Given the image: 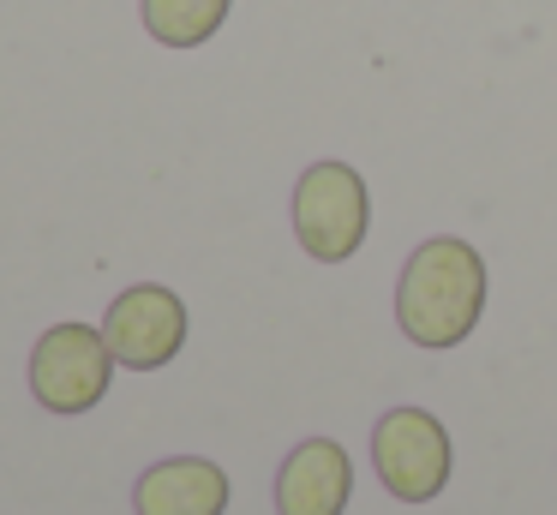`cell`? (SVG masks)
Here are the masks:
<instances>
[{
    "label": "cell",
    "instance_id": "1",
    "mask_svg": "<svg viewBox=\"0 0 557 515\" xmlns=\"http://www.w3.org/2000/svg\"><path fill=\"white\" fill-rule=\"evenodd\" d=\"M485 306V263L468 240H425L408 258L396 287V318L408 342L420 347H456L480 323Z\"/></svg>",
    "mask_w": 557,
    "mask_h": 515
},
{
    "label": "cell",
    "instance_id": "2",
    "mask_svg": "<svg viewBox=\"0 0 557 515\" xmlns=\"http://www.w3.org/2000/svg\"><path fill=\"white\" fill-rule=\"evenodd\" d=\"M366 228H372V198L366 180L348 162H312L294 186V234L318 263H342L360 252Z\"/></svg>",
    "mask_w": 557,
    "mask_h": 515
},
{
    "label": "cell",
    "instance_id": "3",
    "mask_svg": "<svg viewBox=\"0 0 557 515\" xmlns=\"http://www.w3.org/2000/svg\"><path fill=\"white\" fill-rule=\"evenodd\" d=\"M114 347L90 323H54L42 330V342L30 347V390L49 414H90L109 395L114 378Z\"/></svg>",
    "mask_w": 557,
    "mask_h": 515
},
{
    "label": "cell",
    "instance_id": "4",
    "mask_svg": "<svg viewBox=\"0 0 557 515\" xmlns=\"http://www.w3.org/2000/svg\"><path fill=\"white\" fill-rule=\"evenodd\" d=\"M372 467L401 503H432L449 486V431L425 407H389L372 431Z\"/></svg>",
    "mask_w": 557,
    "mask_h": 515
},
{
    "label": "cell",
    "instance_id": "5",
    "mask_svg": "<svg viewBox=\"0 0 557 515\" xmlns=\"http://www.w3.org/2000/svg\"><path fill=\"white\" fill-rule=\"evenodd\" d=\"M102 335H109L121 366L157 371V366H169L186 342V306H181V294H169V287H157V282L126 287L109 306V318H102Z\"/></svg>",
    "mask_w": 557,
    "mask_h": 515
},
{
    "label": "cell",
    "instance_id": "6",
    "mask_svg": "<svg viewBox=\"0 0 557 515\" xmlns=\"http://www.w3.org/2000/svg\"><path fill=\"white\" fill-rule=\"evenodd\" d=\"M354 491V462L336 438H306L276 474L282 515H342Z\"/></svg>",
    "mask_w": 557,
    "mask_h": 515
},
{
    "label": "cell",
    "instance_id": "7",
    "mask_svg": "<svg viewBox=\"0 0 557 515\" xmlns=\"http://www.w3.org/2000/svg\"><path fill=\"white\" fill-rule=\"evenodd\" d=\"M133 510L138 515H222L228 510V479L205 455H174V462H157L138 474Z\"/></svg>",
    "mask_w": 557,
    "mask_h": 515
},
{
    "label": "cell",
    "instance_id": "8",
    "mask_svg": "<svg viewBox=\"0 0 557 515\" xmlns=\"http://www.w3.org/2000/svg\"><path fill=\"white\" fill-rule=\"evenodd\" d=\"M234 0H145V30L157 36L162 48H198L222 30Z\"/></svg>",
    "mask_w": 557,
    "mask_h": 515
}]
</instances>
